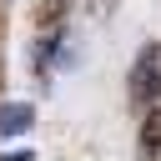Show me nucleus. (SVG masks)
I'll return each instance as SVG.
<instances>
[{"label": "nucleus", "mask_w": 161, "mask_h": 161, "mask_svg": "<svg viewBox=\"0 0 161 161\" xmlns=\"http://www.w3.org/2000/svg\"><path fill=\"white\" fill-rule=\"evenodd\" d=\"M0 161H35V156H30V151H5Z\"/></svg>", "instance_id": "423d86ee"}, {"label": "nucleus", "mask_w": 161, "mask_h": 161, "mask_svg": "<svg viewBox=\"0 0 161 161\" xmlns=\"http://www.w3.org/2000/svg\"><path fill=\"white\" fill-rule=\"evenodd\" d=\"M65 10H70V0H40V5H35V25H40V30H55V25L65 20Z\"/></svg>", "instance_id": "20e7f679"}, {"label": "nucleus", "mask_w": 161, "mask_h": 161, "mask_svg": "<svg viewBox=\"0 0 161 161\" xmlns=\"http://www.w3.org/2000/svg\"><path fill=\"white\" fill-rule=\"evenodd\" d=\"M55 50H60V30H45V35H40V40H35V65H40V70H45V65H50V55H55Z\"/></svg>", "instance_id": "39448f33"}, {"label": "nucleus", "mask_w": 161, "mask_h": 161, "mask_svg": "<svg viewBox=\"0 0 161 161\" xmlns=\"http://www.w3.org/2000/svg\"><path fill=\"white\" fill-rule=\"evenodd\" d=\"M156 96H161V45L151 40V45H141V55L131 65V101L156 106Z\"/></svg>", "instance_id": "f257e3e1"}, {"label": "nucleus", "mask_w": 161, "mask_h": 161, "mask_svg": "<svg viewBox=\"0 0 161 161\" xmlns=\"http://www.w3.org/2000/svg\"><path fill=\"white\" fill-rule=\"evenodd\" d=\"M141 156L146 161H156L161 156V106H146V116H141Z\"/></svg>", "instance_id": "7ed1b4c3"}, {"label": "nucleus", "mask_w": 161, "mask_h": 161, "mask_svg": "<svg viewBox=\"0 0 161 161\" xmlns=\"http://www.w3.org/2000/svg\"><path fill=\"white\" fill-rule=\"evenodd\" d=\"M30 121H35V111H30L25 101H5V106H0V136H25Z\"/></svg>", "instance_id": "f03ea898"}]
</instances>
